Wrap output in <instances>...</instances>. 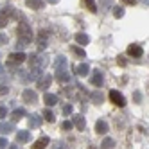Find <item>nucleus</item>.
<instances>
[{
    "mask_svg": "<svg viewBox=\"0 0 149 149\" xmlns=\"http://www.w3.org/2000/svg\"><path fill=\"white\" fill-rule=\"evenodd\" d=\"M40 76H41V68H31V72L25 76V79L27 81H36Z\"/></svg>",
    "mask_w": 149,
    "mask_h": 149,
    "instance_id": "obj_16",
    "label": "nucleus"
},
{
    "mask_svg": "<svg viewBox=\"0 0 149 149\" xmlns=\"http://www.w3.org/2000/svg\"><path fill=\"white\" fill-rule=\"evenodd\" d=\"M113 16H115V18H122V16H124V7L115 6V7H113Z\"/></svg>",
    "mask_w": 149,
    "mask_h": 149,
    "instance_id": "obj_27",
    "label": "nucleus"
},
{
    "mask_svg": "<svg viewBox=\"0 0 149 149\" xmlns=\"http://www.w3.org/2000/svg\"><path fill=\"white\" fill-rule=\"evenodd\" d=\"M9 93V88L7 86H0V95H7Z\"/></svg>",
    "mask_w": 149,
    "mask_h": 149,
    "instance_id": "obj_40",
    "label": "nucleus"
},
{
    "mask_svg": "<svg viewBox=\"0 0 149 149\" xmlns=\"http://www.w3.org/2000/svg\"><path fill=\"white\" fill-rule=\"evenodd\" d=\"M90 81H92L93 86H102V72L101 70H93Z\"/></svg>",
    "mask_w": 149,
    "mask_h": 149,
    "instance_id": "obj_12",
    "label": "nucleus"
},
{
    "mask_svg": "<svg viewBox=\"0 0 149 149\" xmlns=\"http://www.w3.org/2000/svg\"><path fill=\"white\" fill-rule=\"evenodd\" d=\"M22 97H24V101L27 102V104H34V102H38V95H36V92L34 90H24V93H22Z\"/></svg>",
    "mask_w": 149,
    "mask_h": 149,
    "instance_id": "obj_7",
    "label": "nucleus"
},
{
    "mask_svg": "<svg viewBox=\"0 0 149 149\" xmlns=\"http://www.w3.org/2000/svg\"><path fill=\"white\" fill-rule=\"evenodd\" d=\"M15 131V126L13 124H0V133L7 135V133H13Z\"/></svg>",
    "mask_w": 149,
    "mask_h": 149,
    "instance_id": "obj_22",
    "label": "nucleus"
},
{
    "mask_svg": "<svg viewBox=\"0 0 149 149\" xmlns=\"http://www.w3.org/2000/svg\"><path fill=\"white\" fill-rule=\"evenodd\" d=\"M43 119H45L47 122H54V120H56V117H54V113H52L50 110H47L45 115H43Z\"/></svg>",
    "mask_w": 149,
    "mask_h": 149,
    "instance_id": "obj_29",
    "label": "nucleus"
},
{
    "mask_svg": "<svg viewBox=\"0 0 149 149\" xmlns=\"http://www.w3.org/2000/svg\"><path fill=\"white\" fill-rule=\"evenodd\" d=\"M27 59V56L24 54L22 50H18V52H13V54H9L7 58V65L9 67H15V65H20V63H24Z\"/></svg>",
    "mask_w": 149,
    "mask_h": 149,
    "instance_id": "obj_2",
    "label": "nucleus"
},
{
    "mask_svg": "<svg viewBox=\"0 0 149 149\" xmlns=\"http://www.w3.org/2000/svg\"><path fill=\"white\" fill-rule=\"evenodd\" d=\"M127 54H130L131 58H140L142 54H144V49L140 47V45H130V47H127Z\"/></svg>",
    "mask_w": 149,
    "mask_h": 149,
    "instance_id": "obj_10",
    "label": "nucleus"
},
{
    "mask_svg": "<svg viewBox=\"0 0 149 149\" xmlns=\"http://www.w3.org/2000/svg\"><path fill=\"white\" fill-rule=\"evenodd\" d=\"M117 63H119L120 67H126V59H124V56H119V58H117Z\"/></svg>",
    "mask_w": 149,
    "mask_h": 149,
    "instance_id": "obj_36",
    "label": "nucleus"
},
{
    "mask_svg": "<svg viewBox=\"0 0 149 149\" xmlns=\"http://www.w3.org/2000/svg\"><path fill=\"white\" fill-rule=\"evenodd\" d=\"M92 101H93L95 104H101V102L104 101V95H102V92H101V90H95V92L92 93Z\"/></svg>",
    "mask_w": 149,
    "mask_h": 149,
    "instance_id": "obj_20",
    "label": "nucleus"
},
{
    "mask_svg": "<svg viewBox=\"0 0 149 149\" xmlns=\"http://www.w3.org/2000/svg\"><path fill=\"white\" fill-rule=\"evenodd\" d=\"M2 70H4V68H2V67H0V72H2Z\"/></svg>",
    "mask_w": 149,
    "mask_h": 149,
    "instance_id": "obj_43",
    "label": "nucleus"
},
{
    "mask_svg": "<svg viewBox=\"0 0 149 149\" xmlns=\"http://www.w3.org/2000/svg\"><path fill=\"white\" fill-rule=\"evenodd\" d=\"M47 2H50V4H58L59 0H47Z\"/></svg>",
    "mask_w": 149,
    "mask_h": 149,
    "instance_id": "obj_42",
    "label": "nucleus"
},
{
    "mask_svg": "<svg viewBox=\"0 0 149 149\" xmlns=\"http://www.w3.org/2000/svg\"><path fill=\"white\" fill-rule=\"evenodd\" d=\"M47 47V40H38V50H43Z\"/></svg>",
    "mask_w": 149,
    "mask_h": 149,
    "instance_id": "obj_32",
    "label": "nucleus"
},
{
    "mask_svg": "<svg viewBox=\"0 0 149 149\" xmlns=\"http://www.w3.org/2000/svg\"><path fill=\"white\" fill-rule=\"evenodd\" d=\"M25 115H27V111H25L24 108H18V110L13 111L11 119H13V122H16V120H20V119H22V117H25Z\"/></svg>",
    "mask_w": 149,
    "mask_h": 149,
    "instance_id": "obj_19",
    "label": "nucleus"
},
{
    "mask_svg": "<svg viewBox=\"0 0 149 149\" xmlns=\"http://www.w3.org/2000/svg\"><path fill=\"white\" fill-rule=\"evenodd\" d=\"M144 2H146V4H147V0H144Z\"/></svg>",
    "mask_w": 149,
    "mask_h": 149,
    "instance_id": "obj_44",
    "label": "nucleus"
},
{
    "mask_svg": "<svg viewBox=\"0 0 149 149\" xmlns=\"http://www.w3.org/2000/svg\"><path fill=\"white\" fill-rule=\"evenodd\" d=\"M76 72L79 74V76H88V72H90V67L86 65V63H83V65H79L76 68Z\"/></svg>",
    "mask_w": 149,
    "mask_h": 149,
    "instance_id": "obj_23",
    "label": "nucleus"
},
{
    "mask_svg": "<svg viewBox=\"0 0 149 149\" xmlns=\"http://www.w3.org/2000/svg\"><path fill=\"white\" fill-rule=\"evenodd\" d=\"M36 81H38V88L45 92L47 88H50V83H52V77L49 76V74H41V76H40V77H38Z\"/></svg>",
    "mask_w": 149,
    "mask_h": 149,
    "instance_id": "obj_5",
    "label": "nucleus"
},
{
    "mask_svg": "<svg viewBox=\"0 0 149 149\" xmlns=\"http://www.w3.org/2000/svg\"><path fill=\"white\" fill-rule=\"evenodd\" d=\"M72 52H74V54H76L77 58H81V59H83V58H86V52H84L81 47H72Z\"/></svg>",
    "mask_w": 149,
    "mask_h": 149,
    "instance_id": "obj_26",
    "label": "nucleus"
},
{
    "mask_svg": "<svg viewBox=\"0 0 149 149\" xmlns=\"http://www.w3.org/2000/svg\"><path fill=\"white\" fill-rule=\"evenodd\" d=\"M29 43H31L29 40H22V38H20V40H18V45H16V47H18V50H22V49H25Z\"/></svg>",
    "mask_w": 149,
    "mask_h": 149,
    "instance_id": "obj_31",
    "label": "nucleus"
},
{
    "mask_svg": "<svg viewBox=\"0 0 149 149\" xmlns=\"http://www.w3.org/2000/svg\"><path fill=\"white\" fill-rule=\"evenodd\" d=\"M4 147H7V140L2 136V138H0V149H4Z\"/></svg>",
    "mask_w": 149,
    "mask_h": 149,
    "instance_id": "obj_41",
    "label": "nucleus"
},
{
    "mask_svg": "<svg viewBox=\"0 0 149 149\" xmlns=\"http://www.w3.org/2000/svg\"><path fill=\"white\" fill-rule=\"evenodd\" d=\"M29 138H31V131H24V130L22 131H16V140L18 142H22V144L29 142Z\"/></svg>",
    "mask_w": 149,
    "mask_h": 149,
    "instance_id": "obj_18",
    "label": "nucleus"
},
{
    "mask_svg": "<svg viewBox=\"0 0 149 149\" xmlns=\"http://www.w3.org/2000/svg\"><path fill=\"white\" fill-rule=\"evenodd\" d=\"M61 67H67V59H65V56L56 58V68H61Z\"/></svg>",
    "mask_w": 149,
    "mask_h": 149,
    "instance_id": "obj_28",
    "label": "nucleus"
},
{
    "mask_svg": "<svg viewBox=\"0 0 149 149\" xmlns=\"http://www.w3.org/2000/svg\"><path fill=\"white\" fill-rule=\"evenodd\" d=\"M76 41H77L79 45L84 47V45L90 43V38H88V34H84V33H77V34H76Z\"/></svg>",
    "mask_w": 149,
    "mask_h": 149,
    "instance_id": "obj_17",
    "label": "nucleus"
},
{
    "mask_svg": "<svg viewBox=\"0 0 149 149\" xmlns=\"http://www.w3.org/2000/svg\"><path fill=\"white\" fill-rule=\"evenodd\" d=\"M113 0H101V6H102V11H108V9L111 7Z\"/></svg>",
    "mask_w": 149,
    "mask_h": 149,
    "instance_id": "obj_30",
    "label": "nucleus"
},
{
    "mask_svg": "<svg viewBox=\"0 0 149 149\" xmlns=\"http://www.w3.org/2000/svg\"><path fill=\"white\" fill-rule=\"evenodd\" d=\"M110 101L115 106H119V108H124V106H126V97H124L120 92H117V90H111L110 92Z\"/></svg>",
    "mask_w": 149,
    "mask_h": 149,
    "instance_id": "obj_3",
    "label": "nucleus"
},
{
    "mask_svg": "<svg viewBox=\"0 0 149 149\" xmlns=\"http://www.w3.org/2000/svg\"><path fill=\"white\" fill-rule=\"evenodd\" d=\"M6 115H7V108H6V106H0V120H2Z\"/></svg>",
    "mask_w": 149,
    "mask_h": 149,
    "instance_id": "obj_34",
    "label": "nucleus"
},
{
    "mask_svg": "<svg viewBox=\"0 0 149 149\" xmlns=\"http://www.w3.org/2000/svg\"><path fill=\"white\" fill-rule=\"evenodd\" d=\"M41 122H43V117L38 115V113H34V115H31V117H29V127H31V130H34V127H40Z\"/></svg>",
    "mask_w": 149,
    "mask_h": 149,
    "instance_id": "obj_9",
    "label": "nucleus"
},
{
    "mask_svg": "<svg viewBox=\"0 0 149 149\" xmlns=\"http://www.w3.org/2000/svg\"><path fill=\"white\" fill-rule=\"evenodd\" d=\"M56 81L58 83H68L70 81V74L65 70V67L56 68Z\"/></svg>",
    "mask_w": 149,
    "mask_h": 149,
    "instance_id": "obj_6",
    "label": "nucleus"
},
{
    "mask_svg": "<svg viewBox=\"0 0 149 149\" xmlns=\"http://www.w3.org/2000/svg\"><path fill=\"white\" fill-rule=\"evenodd\" d=\"M122 4H126V6H135L136 4V0H120Z\"/></svg>",
    "mask_w": 149,
    "mask_h": 149,
    "instance_id": "obj_39",
    "label": "nucleus"
},
{
    "mask_svg": "<svg viewBox=\"0 0 149 149\" xmlns=\"http://www.w3.org/2000/svg\"><path fill=\"white\" fill-rule=\"evenodd\" d=\"M47 36H49V33L43 29V31H40V40H47Z\"/></svg>",
    "mask_w": 149,
    "mask_h": 149,
    "instance_id": "obj_38",
    "label": "nucleus"
},
{
    "mask_svg": "<svg viewBox=\"0 0 149 149\" xmlns=\"http://www.w3.org/2000/svg\"><path fill=\"white\" fill-rule=\"evenodd\" d=\"M25 4H27V7H31V9H36V11L45 6V2H43V0H25Z\"/></svg>",
    "mask_w": 149,
    "mask_h": 149,
    "instance_id": "obj_15",
    "label": "nucleus"
},
{
    "mask_svg": "<svg viewBox=\"0 0 149 149\" xmlns=\"http://www.w3.org/2000/svg\"><path fill=\"white\" fill-rule=\"evenodd\" d=\"M72 126H76L79 131H84V127H86V120H84V117L83 115H74L72 117Z\"/></svg>",
    "mask_w": 149,
    "mask_h": 149,
    "instance_id": "obj_8",
    "label": "nucleus"
},
{
    "mask_svg": "<svg viewBox=\"0 0 149 149\" xmlns=\"http://www.w3.org/2000/svg\"><path fill=\"white\" fill-rule=\"evenodd\" d=\"M49 142H50V138L49 136H41V138H38V140L31 146L33 149H43V147H47L49 146Z\"/></svg>",
    "mask_w": 149,
    "mask_h": 149,
    "instance_id": "obj_14",
    "label": "nucleus"
},
{
    "mask_svg": "<svg viewBox=\"0 0 149 149\" xmlns=\"http://www.w3.org/2000/svg\"><path fill=\"white\" fill-rule=\"evenodd\" d=\"M7 22H9V16H7V13H6V11H0V29H2V27H6V25H7Z\"/></svg>",
    "mask_w": 149,
    "mask_h": 149,
    "instance_id": "obj_24",
    "label": "nucleus"
},
{
    "mask_svg": "<svg viewBox=\"0 0 149 149\" xmlns=\"http://www.w3.org/2000/svg\"><path fill=\"white\" fill-rule=\"evenodd\" d=\"M7 41H9V38L6 34H0V45H7Z\"/></svg>",
    "mask_w": 149,
    "mask_h": 149,
    "instance_id": "obj_35",
    "label": "nucleus"
},
{
    "mask_svg": "<svg viewBox=\"0 0 149 149\" xmlns=\"http://www.w3.org/2000/svg\"><path fill=\"white\" fill-rule=\"evenodd\" d=\"M95 131H97L99 135H106L110 131L108 122H106V120H97V122H95Z\"/></svg>",
    "mask_w": 149,
    "mask_h": 149,
    "instance_id": "obj_11",
    "label": "nucleus"
},
{
    "mask_svg": "<svg viewBox=\"0 0 149 149\" xmlns=\"http://www.w3.org/2000/svg\"><path fill=\"white\" fill-rule=\"evenodd\" d=\"M61 127H63V130H65V131H68V130H72V122H68V120H65V122H63V124H61Z\"/></svg>",
    "mask_w": 149,
    "mask_h": 149,
    "instance_id": "obj_33",
    "label": "nucleus"
},
{
    "mask_svg": "<svg viewBox=\"0 0 149 149\" xmlns=\"http://www.w3.org/2000/svg\"><path fill=\"white\" fill-rule=\"evenodd\" d=\"M16 34H18V38H22V40H33V29H31V25L27 24V22H20V25L16 27Z\"/></svg>",
    "mask_w": 149,
    "mask_h": 149,
    "instance_id": "obj_1",
    "label": "nucleus"
},
{
    "mask_svg": "<svg viewBox=\"0 0 149 149\" xmlns=\"http://www.w3.org/2000/svg\"><path fill=\"white\" fill-rule=\"evenodd\" d=\"M101 146H102L104 149H111V147H115V140H113V138H104Z\"/></svg>",
    "mask_w": 149,
    "mask_h": 149,
    "instance_id": "obj_25",
    "label": "nucleus"
},
{
    "mask_svg": "<svg viewBox=\"0 0 149 149\" xmlns=\"http://www.w3.org/2000/svg\"><path fill=\"white\" fill-rule=\"evenodd\" d=\"M63 113H65V115H70V113H72V106H70V104H67L65 108H63Z\"/></svg>",
    "mask_w": 149,
    "mask_h": 149,
    "instance_id": "obj_37",
    "label": "nucleus"
},
{
    "mask_svg": "<svg viewBox=\"0 0 149 149\" xmlns=\"http://www.w3.org/2000/svg\"><path fill=\"white\" fill-rule=\"evenodd\" d=\"M27 59H29V67H31V68H43V67L47 65V61H45L43 58H40L38 54H31Z\"/></svg>",
    "mask_w": 149,
    "mask_h": 149,
    "instance_id": "obj_4",
    "label": "nucleus"
},
{
    "mask_svg": "<svg viewBox=\"0 0 149 149\" xmlns=\"http://www.w3.org/2000/svg\"><path fill=\"white\" fill-rule=\"evenodd\" d=\"M83 6L88 9V11H92V13H95L97 11V6H95V0H83Z\"/></svg>",
    "mask_w": 149,
    "mask_h": 149,
    "instance_id": "obj_21",
    "label": "nucleus"
},
{
    "mask_svg": "<svg viewBox=\"0 0 149 149\" xmlns=\"http://www.w3.org/2000/svg\"><path fill=\"white\" fill-rule=\"evenodd\" d=\"M43 102L47 106H56L59 102V99H58V95H54V93H45L43 95Z\"/></svg>",
    "mask_w": 149,
    "mask_h": 149,
    "instance_id": "obj_13",
    "label": "nucleus"
}]
</instances>
